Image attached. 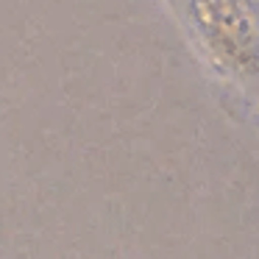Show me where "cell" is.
<instances>
[]
</instances>
